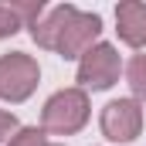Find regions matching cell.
Segmentation results:
<instances>
[{
    "label": "cell",
    "instance_id": "obj_2",
    "mask_svg": "<svg viewBox=\"0 0 146 146\" xmlns=\"http://www.w3.org/2000/svg\"><path fill=\"white\" fill-rule=\"evenodd\" d=\"M85 122H88V95H85L82 88H61V92H54V95L44 102V112H41L44 133L72 136V133H78Z\"/></svg>",
    "mask_w": 146,
    "mask_h": 146
},
{
    "label": "cell",
    "instance_id": "obj_3",
    "mask_svg": "<svg viewBox=\"0 0 146 146\" xmlns=\"http://www.w3.org/2000/svg\"><path fill=\"white\" fill-rule=\"evenodd\" d=\"M41 68L31 54L24 51H10L0 58V99L7 102H24L31 92L37 88Z\"/></svg>",
    "mask_w": 146,
    "mask_h": 146
},
{
    "label": "cell",
    "instance_id": "obj_6",
    "mask_svg": "<svg viewBox=\"0 0 146 146\" xmlns=\"http://www.w3.org/2000/svg\"><path fill=\"white\" fill-rule=\"evenodd\" d=\"M115 31L129 48H143L146 44V3L122 0L115 7Z\"/></svg>",
    "mask_w": 146,
    "mask_h": 146
},
{
    "label": "cell",
    "instance_id": "obj_10",
    "mask_svg": "<svg viewBox=\"0 0 146 146\" xmlns=\"http://www.w3.org/2000/svg\"><path fill=\"white\" fill-rule=\"evenodd\" d=\"M17 27H24L21 21H17V14L10 10V3L7 7H0V37H7V34H14Z\"/></svg>",
    "mask_w": 146,
    "mask_h": 146
},
{
    "label": "cell",
    "instance_id": "obj_9",
    "mask_svg": "<svg viewBox=\"0 0 146 146\" xmlns=\"http://www.w3.org/2000/svg\"><path fill=\"white\" fill-rule=\"evenodd\" d=\"M10 10L17 14V21H21L24 27H34L37 17H41V10H44V3H41V0H31V3H10Z\"/></svg>",
    "mask_w": 146,
    "mask_h": 146
},
{
    "label": "cell",
    "instance_id": "obj_4",
    "mask_svg": "<svg viewBox=\"0 0 146 146\" xmlns=\"http://www.w3.org/2000/svg\"><path fill=\"white\" fill-rule=\"evenodd\" d=\"M78 82H82V92L92 88V92H102L119 82V54L112 44H92L82 61H78Z\"/></svg>",
    "mask_w": 146,
    "mask_h": 146
},
{
    "label": "cell",
    "instance_id": "obj_8",
    "mask_svg": "<svg viewBox=\"0 0 146 146\" xmlns=\"http://www.w3.org/2000/svg\"><path fill=\"white\" fill-rule=\"evenodd\" d=\"M10 146H58V143H48V139H44V129L27 126V129H17V133L10 136Z\"/></svg>",
    "mask_w": 146,
    "mask_h": 146
},
{
    "label": "cell",
    "instance_id": "obj_7",
    "mask_svg": "<svg viewBox=\"0 0 146 146\" xmlns=\"http://www.w3.org/2000/svg\"><path fill=\"white\" fill-rule=\"evenodd\" d=\"M126 82H129L136 102H146V54H136L126 65Z\"/></svg>",
    "mask_w": 146,
    "mask_h": 146
},
{
    "label": "cell",
    "instance_id": "obj_11",
    "mask_svg": "<svg viewBox=\"0 0 146 146\" xmlns=\"http://www.w3.org/2000/svg\"><path fill=\"white\" fill-rule=\"evenodd\" d=\"M10 133H17V119H14L10 112H3V109H0V143H3Z\"/></svg>",
    "mask_w": 146,
    "mask_h": 146
},
{
    "label": "cell",
    "instance_id": "obj_5",
    "mask_svg": "<svg viewBox=\"0 0 146 146\" xmlns=\"http://www.w3.org/2000/svg\"><path fill=\"white\" fill-rule=\"evenodd\" d=\"M99 126H102L106 139H112V143H129L143 129V106L136 99H115V102H109L102 109Z\"/></svg>",
    "mask_w": 146,
    "mask_h": 146
},
{
    "label": "cell",
    "instance_id": "obj_1",
    "mask_svg": "<svg viewBox=\"0 0 146 146\" xmlns=\"http://www.w3.org/2000/svg\"><path fill=\"white\" fill-rule=\"evenodd\" d=\"M99 34H102V17L82 14L72 3L54 7L44 21H37L31 27V37L37 44L48 48V51H58L61 58H82Z\"/></svg>",
    "mask_w": 146,
    "mask_h": 146
}]
</instances>
